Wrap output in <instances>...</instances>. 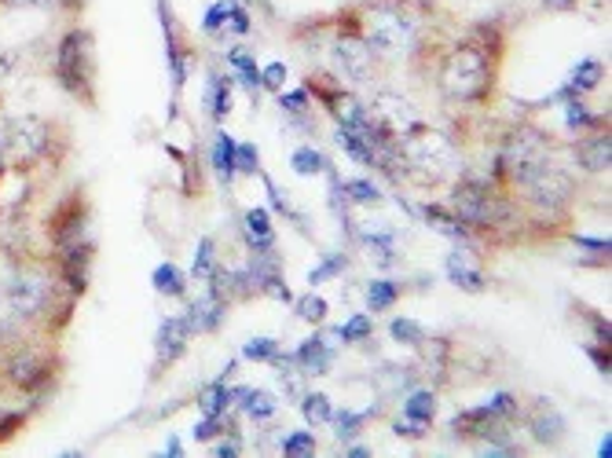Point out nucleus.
Segmentation results:
<instances>
[{
    "label": "nucleus",
    "instance_id": "5701e85b",
    "mask_svg": "<svg viewBox=\"0 0 612 458\" xmlns=\"http://www.w3.org/2000/svg\"><path fill=\"white\" fill-rule=\"evenodd\" d=\"M246 232H249V246H254L257 253L272 250L276 235H272V224H268L265 209H249V213H246Z\"/></svg>",
    "mask_w": 612,
    "mask_h": 458
},
{
    "label": "nucleus",
    "instance_id": "bf43d9fd",
    "mask_svg": "<svg viewBox=\"0 0 612 458\" xmlns=\"http://www.w3.org/2000/svg\"><path fill=\"white\" fill-rule=\"evenodd\" d=\"M547 8H554V12H568L572 4H576V0H543Z\"/></svg>",
    "mask_w": 612,
    "mask_h": 458
},
{
    "label": "nucleus",
    "instance_id": "3c124183",
    "mask_svg": "<svg viewBox=\"0 0 612 458\" xmlns=\"http://www.w3.org/2000/svg\"><path fill=\"white\" fill-rule=\"evenodd\" d=\"M393 430H396L400 436H423L429 425H418V422H411V418H400V422H393Z\"/></svg>",
    "mask_w": 612,
    "mask_h": 458
},
{
    "label": "nucleus",
    "instance_id": "a19ab883",
    "mask_svg": "<svg viewBox=\"0 0 612 458\" xmlns=\"http://www.w3.org/2000/svg\"><path fill=\"white\" fill-rule=\"evenodd\" d=\"M565 125L576 133V128H587V125H595V114L587 111L579 99H565Z\"/></svg>",
    "mask_w": 612,
    "mask_h": 458
},
{
    "label": "nucleus",
    "instance_id": "4468645a",
    "mask_svg": "<svg viewBox=\"0 0 612 458\" xmlns=\"http://www.w3.org/2000/svg\"><path fill=\"white\" fill-rule=\"evenodd\" d=\"M528 430L539 444L554 447L565 441V414L550 400H536V407H531V414H528Z\"/></svg>",
    "mask_w": 612,
    "mask_h": 458
},
{
    "label": "nucleus",
    "instance_id": "2f4dec72",
    "mask_svg": "<svg viewBox=\"0 0 612 458\" xmlns=\"http://www.w3.org/2000/svg\"><path fill=\"white\" fill-rule=\"evenodd\" d=\"M330 422H334V430H338V441H348V436H356L359 425L367 422V411H341V414H330Z\"/></svg>",
    "mask_w": 612,
    "mask_h": 458
},
{
    "label": "nucleus",
    "instance_id": "6e6d98bb",
    "mask_svg": "<svg viewBox=\"0 0 612 458\" xmlns=\"http://www.w3.org/2000/svg\"><path fill=\"white\" fill-rule=\"evenodd\" d=\"M576 246H584V250L609 253V238H576Z\"/></svg>",
    "mask_w": 612,
    "mask_h": 458
},
{
    "label": "nucleus",
    "instance_id": "a211bd4d",
    "mask_svg": "<svg viewBox=\"0 0 612 458\" xmlns=\"http://www.w3.org/2000/svg\"><path fill=\"white\" fill-rule=\"evenodd\" d=\"M45 360L34 352H19L12 356V363H8V374H12V382L19 385V389H37V385L45 382Z\"/></svg>",
    "mask_w": 612,
    "mask_h": 458
},
{
    "label": "nucleus",
    "instance_id": "4be33fe9",
    "mask_svg": "<svg viewBox=\"0 0 612 458\" xmlns=\"http://www.w3.org/2000/svg\"><path fill=\"white\" fill-rule=\"evenodd\" d=\"M235 400L243 404V411L254 418V422H268V418L276 414V400L272 396H265V393H257V389H246V385H235Z\"/></svg>",
    "mask_w": 612,
    "mask_h": 458
},
{
    "label": "nucleus",
    "instance_id": "f704fd0d",
    "mask_svg": "<svg viewBox=\"0 0 612 458\" xmlns=\"http://www.w3.org/2000/svg\"><path fill=\"white\" fill-rule=\"evenodd\" d=\"M370 331H375V326H370V320L367 315H356V320H348L345 326H338V334H334V342H364V337H370Z\"/></svg>",
    "mask_w": 612,
    "mask_h": 458
},
{
    "label": "nucleus",
    "instance_id": "58836bf2",
    "mask_svg": "<svg viewBox=\"0 0 612 458\" xmlns=\"http://www.w3.org/2000/svg\"><path fill=\"white\" fill-rule=\"evenodd\" d=\"M323 165L327 162H323V154H319L316 147H301V151L294 154V173H301V176H313Z\"/></svg>",
    "mask_w": 612,
    "mask_h": 458
},
{
    "label": "nucleus",
    "instance_id": "c85d7f7f",
    "mask_svg": "<svg viewBox=\"0 0 612 458\" xmlns=\"http://www.w3.org/2000/svg\"><path fill=\"white\" fill-rule=\"evenodd\" d=\"M209 107H213V117H224L232 111V82L228 77H213L209 82Z\"/></svg>",
    "mask_w": 612,
    "mask_h": 458
},
{
    "label": "nucleus",
    "instance_id": "9d476101",
    "mask_svg": "<svg viewBox=\"0 0 612 458\" xmlns=\"http://www.w3.org/2000/svg\"><path fill=\"white\" fill-rule=\"evenodd\" d=\"M334 63L348 82L364 85L370 77V70H375V52H370V45L364 37H341L334 45Z\"/></svg>",
    "mask_w": 612,
    "mask_h": 458
},
{
    "label": "nucleus",
    "instance_id": "72a5a7b5",
    "mask_svg": "<svg viewBox=\"0 0 612 458\" xmlns=\"http://www.w3.org/2000/svg\"><path fill=\"white\" fill-rule=\"evenodd\" d=\"M389 334H393V342H400V345H418L426 337L423 323H415V320H393Z\"/></svg>",
    "mask_w": 612,
    "mask_h": 458
},
{
    "label": "nucleus",
    "instance_id": "dca6fc26",
    "mask_svg": "<svg viewBox=\"0 0 612 458\" xmlns=\"http://www.w3.org/2000/svg\"><path fill=\"white\" fill-rule=\"evenodd\" d=\"M503 422V414L495 411L491 404L485 407H474V411H466V414H458L455 418V433H463V436H495V425Z\"/></svg>",
    "mask_w": 612,
    "mask_h": 458
},
{
    "label": "nucleus",
    "instance_id": "a878e982",
    "mask_svg": "<svg viewBox=\"0 0 612 458\" xmlns=\"http://www.w3.org/2000/svg\"><path fill=\"white\" fill-rule=\"evenodd\" d=\"M338 144L345 147V151H348V158H353V162H359V165H378V151L367 144L364 136L348 133V128H338Z\"/></svg>",
    "mask_w": 612,
    "mask_h": 458
},
{
    "label": "nucleus",
    "instance_id": "bb28decb",
    "mask_svg": "<svg viewBox=\"0 0 612 458\" xmlns=\"http://www.w3.org/2000/svg\"><path fill=\"white\" fill-rule=\"evenodd\" d=\"M232 400H235V393L228 389L224 382H220V385H209V389L198 396V407H203L206 418H224L228 404H232Z\"/></svg>",
    "mask_w": 612,
    "mask_h": 458
},
{
    "label": "nucleus",
    "instance_id": "864d4df0",
    "mask_svg": "<svg viewBox=\"0 0 612 458\" xmlns=\"http://www.w3.org/2000/svg\"><path fill=\"white\" fill-rule=\"evenodd\" d=\"M491 407H495V411L503 414V418H510V414L517 411V404H514V396H510V393H499L495 400H491Z\"/></svg>",
    "mask_w": 612,
    "mask_h": 458
},
{
    "label": "nucleus",
    "instance_id": "423d86ee",
    "mask_svg": "<svg viewBox=\"0 0 612 458\" xmlns=\"http://www.w3.org/2000/svg\"><path fill=\"white\" fill-rule=\"evenodd\" d=\"M547 151H550V144L536 133V128H517V133L506 139L503 154H499V165L506 169V176H514L517 184H525L536 169H543L550 162Z\"/></svg>",
    "mask_w": 612,
    "mask_h": 458
},
{
    "label": "nucleus",
    "instance_id": "b1692460",
    "mask_svg": "<svg viewBox=\"0 0 612 458\" xmlns=\"http://www.w3.org/2000/svg\"><path fill=\"white\" fill-rule=\"evenodd\" d=\"M433 411H437V396H433V389H415V393H407V400H404V418H411V422H418V425H429V422H433Z\"/></svg>",
    "mask_w": 612,
    "mask_h": 458
},
{
    "label": "nucleus",
    "instance_id": "6e6552de",
    "mask_svg": "<svg viewBox=\"0 0 612 458\" xmlns=\"http://www.w3.org/2000/svg\"><path fill=\"white\" fill-rule=\"evenodd\" d=\"M367 117L385 136H404L411 125H418L415 103H411V99H404V96H396V92H378L375 99H370Z\"/></svg>",
    "mask_w": 612,
    "mask_h": 458
},
{
    "label": "nucleus",
    "instance_id": "5fc2aeb1",
    "mask_svg": "<svg viewBox=\"0 0 612 458\" xmlns=\"http://www.w3.org/2000/svg\"><path fill=\"white\" fill-rule=\"evenodd\" d=\"M220 430V418H206L203 425H195V441H209V436H217Z\"/></svg>",
    "mask_w": 612,
    "mask_h": 458
},
{
    "label": "nucleus",
    "instance_id": "ea45409f",
    "mask_svg": "<svg viewBox=\"0 0 612 458\" xmlns=\"http://www.w3.org/2000/svg\"><path fill=\"white\" fill-rule=\"evenodd\" d=\"M283 455H290V458H313V455H316L313 433H294V436H286V441H283Z\"/></svg>",
    "mask_w": 612,
    "mask_h": 458
},
{
    "label": "nucleus",
    "instance_id": "13d9d810",
    "mask_svg": "<svg viewBox=\"0 0 612 458\" xmlns=\"http://www.w3.org/2000/svg\"><path fill=\"white\" fill-rule=\"evenodd\" d=\"M590 360H595L598 371H605V374H609V352H601V348H590Z\"/></svg>",
    "mask_w": 612,
    "mask_h": 458
},
{
    "label": "nucleus",
    "instance_id": "20e7f679",
    "mask_svg": "<svg viewBox=\"0 0 612 458\" xmlns=\"http://www.w3.org/2000/svg\"><path fill=\"white\" fill-rule=\"evenodd\" d=\"M367 34L364 41L370 45V52H381V55H407L411 48H415V23H411V15L404 8H393V4H378L367 12Z\"/></svg>",
    "mask_w": 612,
    "mask_h": 458
},
{
    "label": "nucleus",
    "instance_id": "e433bc0d",
    "mask_svg": "<svg viewBox=\"0 0 612 458\" xmlns=\"http://www.w3.org/2000/svg\"><path fill=\"white\" fill-rule=\"evenodd\" d=\"M367 301L370 308H389L396 301V286L389 283V278H375V283L367 286Z\"/></svg>",
    "mask_w": 612,
    "mask_h": 458
},
{
    "label": "nucleus",
    "instance_id": "de8ad7c7",
    "mask_svg": "<svg viewBox=\"0 0 612 458\" xmlns=\"http://www.w3.org/2000/svg\"><path fill=\"white\" fill-rule=\"evenodd\" d=\"M235 169H243V173H257V147L254 144L235 147Z\"/></svg>",
    "mask_w": 612,
    "mask_h": 458
},
{
    "label": "nucleus",
    "instance_id": "1a4fd4ad",
    "mask_svg": "<svg viewBox=\"0 0 612 458\" xmlns=\"http://www.w3.org/2000/svg\"><path fill=\"white\" fill-rule=\"evenodd\" d=\"M4 297L15 315H37L48 305V297H52V286H48V278L41 272H15L8 278Z\"/></svg>",
    "mask_w": 612,
    "mask_h": 458
},
{
    "label": "nucleus",
    "instance_id": "c9c22d12",
    "mask_svg": "<svg viewBox=\"0 0 612 458\" xmlns=\"http://www.w3.org/2000/svg\"><path fill=\"white\" fill-rule=\"evenodd\" d=\"M232 66L238 70V77H243V85L254 92V88L260 85V77H257V63H254V55H246L243 48H235L232 52Z\"/></svg>",
    "mask_w": 612,
    "mask_h": 458
},
{
    "label": "nucleus",
    "instance_id": "8fccbe9b",
    "mask_svg": "<svg viewBox=\"0 0 612 458\" xmlns=\"http://www.w3.org/2000/svg\"><path fill=\"white\" fill-rule=\"evenodd\" d=\"M279 107H283V111H294V114H301L308 107V96L305 92H290V96H279Z\"/></svg>",
    "mask_w": 612,
    "mask_h": 458
},
{
    "label": "nucleus",
    "instance_id": "c756f323",
    "mask_svg": "<svg viewBox=\"0 0 612 458\" xmlns=\"http://www.w3.org/2000/svg\"><path fill=\"white\" fill-rule=\"evenodd\" d=\"M301 411H305L308 422L319 425V422H330L334 407H330V400H327L323 393H308V396H301Z\"/></svg>",
    "mask_w": 612,
    "mask_h": 458
},
{
    "label": "nucleus",
    "instance_id": "cd10ccee",
    "mask_svg": "<svg viewBox=\"0 0 612 458\" xmlns=\"http://www.w3.org/2000/svg\"><path fill=\"white\" fill-rule=\"evenodd\" d=\"M213 165L220 169V176H224V184L235 176V144H232V136L217 133V139H213Z\"/></svg>",
    "mask_w": 612,
    "mask_h": 458
},
{
    "label": "nucleus",
    "instance_id": "a18cd8bd",
    "mask_svg": "<svg viewBox=\"0 0 612 458\" xmlns=\"http://www.w3.org/2000/svg\"><path fill=\"white\" fill-rule=\"evenodd\" d=\"M341 268H345V257H327V261L319 264L316 272H308V283H313V286L316 283H327V278H334Z\"/></svg>",
    "mask_w": 612,
    "mask_h": 458
},
{
    "label": "nucleus",
    "instance_id": "f3484780",
    "mask_svg": "<svg viewBox=\"0 0 612 458\" xmlns=\"http://www.w3.org/2000/svg\"><path fill=\"white\" fill-rule=\"evenodd\" d=\"M330 360H334V352H330V345L323 342V334H313L305 345L297 348V356H294V363L305 374H327L330 371Z\"/></svg>",
    "mask_w": 612,
    "mask_h": 458
},
{
    "label": "nucleus",
    "instance_id": "603ef678",
    "mask_svg": "<svg viewBox=\"0 0 612 458\" xmlns=\"http://www.w3.org/2000/svg\"><path fill=\"white\" fill-rule=\"evenodd\" d=\"M213 451H217L220 458H224V455H228V458H235L238 451H243V441H238V436H228V441H220V444L213 447Z\"/></svg>",
    "mask_w": 612,
    "mask_h": 458
},
{
    "label": "nucleus",
    "instance_id": "412c9836",
    "mask_svg": "<svg viewBox=\"0 0 612 458\" xmlns=\"http://www.w3.org/2000/svg\"><path fill=\"white\" fill-rule=\"evenodd\" d=\"M423 216H426V224L433 227V232L455 238V243H469V224L458 221V216L451 213V209H444V206H426Z\"/></svg>",
    "mask_w": 612,
    "mask_h": 458
},
{
    "label": "nucleus",
    "instance_id": "393cba45",
    "mask_svg": "<svg viewBox=\"0 0 612 458\" xmlns=\"http://www.w3.org/2000/svg\"><path fill=\"white\" fill-rule=\"evenodd\" d=\"M364 246L378 257V264H393L396 257V235L389 227H367L364 232Z\"/></svg>",
    "mask_w": 612,
    "mask_h": 458
},
{
    "label": "nucleus",
    "instance_id": "7c9ffc66",
    "mask_svg": "<svg viewBox=\"0 0 612 458\" xmlns=\"http://www.w3.org/2000/svg\"><path fill=\"white\" fill-rule=\"evenodd\" d=\"M155 290H162L169 297H180L184 294V278H180V272L173 264H158V272H155Z\"/></svg>",
    "mask_w": 612,
    "mask_h": 458
},
{
    "label": "nucleus",
    "instance_id": "4d7b16f0",
    "mask_svg": "<svg viewBox=\"0 0 612 458\" xmlns=\"http://www.w3.org/2000/svg\"><path fill=\"white\" fill-rule=\"evenodd\" d=\"M265 187H268V198H272V206L279 209V213H286V202H283V195H279V187L272 181H265Z\"/></svg>",
    "mask_w": 612,
    "mask_h": 458
},
{
    "label": "nucleus",
    "instance_id": "7ed1b4c3",
    "mask_svg": "<svg viewBox=\"0 0 612 458\" xmlns=\"http://www.w3.org/2000/svg\"><path fill=\"white\" fill-rule=\"evenodd\" d=\"M56 77L70 96L93 99V77H96V59H93V37L85 29H74L59 41L56 55Z\"/></svg>",
    "mask_w": 612,
    "mask_h": 458
},
{
    "label": "nucleus",
    "instance_id": "4c0bfd02",
    "mask_svg": "<svg viewBox=\"0 0 612 458\" xmlns=\"http://www.w3.org/2000/svg\"><path fill=\"white\" fill-rule=\"evenodd\" d=\"M345 198H348V202L370 206V202H378L381 191L370 181H345Z\"/></svg>",
    "mask_w": 612,
    "mask_h": 458
},
{
    "label": "nucleus",
    "instance_id": "2eb2a0df",
    "mask_svg": "<svg viewBox=\"0 0 612 458\" xmlns=\"http://www.w3.org/2000/svg\"><path fill=\"white\" fill-rule=\"evenodd\" d=\"M187 337H191V326L184 315H176V320H166L158 326V356H162L166 363H173L184 356L187 348Z\"/></svg>",
    "mask_w": 612,
    "mask_h": 458
},
{
    "label": "nucleus",
    "instance_id": "f03ea898",
    "mask_svg": "<svg viewBox=\"0 0 612 458\" xmlns=\"http://www.w3.org/2000/svg\"><path fill=\"white\" fill-rule=\"evenodd\" d=\"M488 88V59L480 48H455L444 66H440V92L448 99H458V103H469V99H480Z\"/></svg>",
    "mask_w": 612,
    "mask_h": 458
},
{
    "label": "nucleus",
    "instance_id": "09e8293b",
    "mask_svg": "<svg viewBox=\"0 0 612 458\" xmlns=\"http://www.w3.org/2000/svg\"><path fill=\"white\" fill-rule=\"evenodd\" d=\"M283 82H286V66L283 63H272L265 70V77H260V85L268 88V92H279V88H283Z\"/></svg>",
    "mask_w": 612,
    "mask_h": 458
},
{
    "label": "nucleus",
    "instance_id": "f257e3e1",
    "mask_svg": "<svg viewBox=\"0 0 612 458\" xmlns=\"http://www.w3.org/2000/svg\"><path fill=\"white\" fill-rule=\"evenodd\" d=\"M396 158H400V165H407L411 173L426 176V181H444V176L455 173L458 151H455V144H451L448 133L418 122L400 136Z\"/></svg>",
    "mask_w": 612,
    "mask_h": 458
},
{
    "label": "nucleus",
    "instance_id": "052dcab7",
    "mask_svg": "<svg viewBox=\"0 0 612 458\" xmlns=\"http://www.w3.org/2000/svg\"><path fill=\"white\" fill-rule=\"evenodd\" d=\"M598 455H601V458H609V455H612V436H609V433H605V441H601Z\"/></svg>",
    "mask_w": 612,
    "mask_h": 458
},
{
    "label": "nucleus",
    "instance_id": "9b49d317",
    "mask_svg": "<svg viewBox=\"0 0 612 458\" xmlns=\"http://www.w3.org/2000/svg\"><path fill=\"white\" fill-rule=\"evenodd\" d=\"M451 206H455V216L466 224H491V198H488V187L477 184V181H466L455 187V195H451Z\"/></svg>",
    "mask_w": 612,
    "mask_h": 458
},
{
    "label": "nucleus",
    "instance_id": "39448f33",
    "mask_svg": "<svg viewBox=\"0 0 612 458\" xmlns=\"http://www.w3.org/2000/svg\"><path fill=\"white\" fill-rule=\"evenodd\" d=\"M48 125L41 117H19V122L4 125L0 133V158L8 165H29V162H41L48 154Z\"/></svg>",
    "mask_w": 612,
    "mask_h": 458
},
{
    "label": "nucleus",
    "instance_id": "6ab92c4d",
    "mask_svg": "<svg viewBox=\"0 0 612 458\" xmlns=\"http://www.w3.org/2000/svg\"><path fill=\"white\" fill-rule=\"evenodd\" d=\"M609 151H612V139L605 136H590L584 144H576V162L587 169V173H605L609 169Z\"/></svg>",
    "mask_w": 612,
    "mask_h": 458
},
{
    "label": "nucleus",
    "instance_id": "680f3d73",
    "mask_svg": "<svg viewBox=\"0 0 612 458\" xmlns=\"http://www.w3.org/2000/svg\"><path fill=\"white\" fill-rule=\"evenodd\" d=\"M348 455H353V458H364V455H370V447H359V444H356V447H348Z\"/></svg>",
    "mask_w": 612,
    "mask_h": 458
},
{
    "label": "nucleus",
    "instance_id": "f8f14e48",
    "mask_svg": "<svg viewBox=\"0 0 612 458\" xmlns=\"http://www.w3.org/2000/svg\"><path fill=\"white\" fill-rule=\"evenodd\" d=\"M444 272H448L451 283L458 286V290H469V294L485 290V268H480L477 253H474V250H466V246H458V250H451V253H448Z\"/></svg>",
    "mask_w": 612,
    "mask_h": 458
},
{
    "label": "nucleus",
    "instance_id": "aec40b11",
    "mask_svg": "<svg viewBox=\"0 0 612 458\" xmlns=\"http://www.w3.org/2000/svg\"><path fill=\"white\" fill-rule=\"evenodd\" d=\"M598 82H601V63L598 59H584V63L572 70V82L561 88L554 99H561V103H565V99H579L584 92H590V88H598Z\"/></svg>",
    "mask_w": 612,
    "mask_h": 458
},
{
    "label": "nucleus",
    "instance_id": "37998d69",
    "mask_svg": "<svg viewBox=\"0 0 612 458\" xmlns=\"http://www.w3.org/2000/svg\"><path fill=\"white\" fill-rule=\"evenodd\" d=\"M297 312H301V320H308V323H323L327 320V301L316 294H308L297 301Z\"/></svg>",
    "mask_w": 612,
    "mask_h": 458
},
{
    "label": "nucleus",
    "instance_id": "79ce46f5",
    "mask_svg": "<svg viewBox=\"0 0 612 458\" xmlns=\"http://www.w3.org/2000/svg\"><path fill=\"white\" fill-rule=\"evenodd\" d=\"M276 352H279V345L272 337H254V342H246V348H243L246 360H257V363H268Z\"/></svg>",
    "mask_w": 612,
    "mask_h": 458
},
{
    "label": "nucleus",
    "instance_id": "0eeeda50",
    "mask_svg": "<svg viewBox=\"0 0 612 458\" xmlns=\"http://www.w3.org/2000/svg\"><path fill=\"white\" fill-rule=\"evenodd\" d=\"M525 191H528L531 206H536V209H543V213H561V209L572 202L576 184H572V176L565 173V169L547 162L543 169H536V173L525 181Z\"/></svg>",
    "mask_w": 612,
    "mask_h": 458
},
{
    "label": "nucleus",
    "instance_id": "473e14b6",
    "mask_svg": "<svg viewBox=\"0 0 612 458\" xmlns=\"http://www.w3.org/2000/svg\"><path fill=\"white\" fill-rule=\"evenodd\" d=\"M378 382L385 393H407L411 389V371L407 367H385V371L378 374Z\"/></svg>",
    "mask_w": 612,
    "mask_h": 458
},
{
    "label": "nucleus",
    "instance_id": "49530a36",
    "mask_svg": "<svg viewBox=\"0 0 612 458\" xmlns=\"http://www.w3.org/2000/svg\"><path fill=\"white\" fill-rule=\"evenodd\" d=\"M209 275H213V243L206 238L195 257V278H209Z\"/></svg>",
    "mask_w": 612,
    "mask_h": 458
},
{
    "label": "nucleus",
    "instance_id": "c03bdc74",
    "mask_svg": "<svg viewBox=\"0 0 612 458\" xmlns=\"http://www.w3.org/2000/svg\"><path fill=\"white\" fill-rule=\"evenodd\" d=\"M228 12H232V0H220L206 12V29L209 34H217V29H228Z\"/></svg>",
    "mask_w": 612,
    "mask_h": 458
},
{
    "label": "nucleus",
    "instance_id": "ddd939ff",
    "mask_svg": "<svg viewBox=\"0 0 612 458\" xmlns=\"http://www.w3.org/2000/svg\"><path fill=\"white\" fill-rule=\"evenodd\" d=\"M191 331H217L220 320H224V301H220V278L209 275V294L195 297L191 312L184 315Z\"/></svg>",
    "mask_w": 612,
    "mask_h": 458
}]
</instances>
